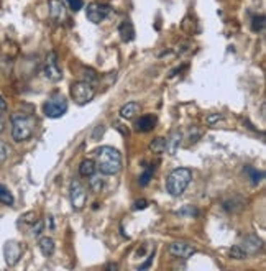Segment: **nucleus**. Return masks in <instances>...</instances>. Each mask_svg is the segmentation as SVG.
<instances>
[{
  "mask_svg": "<svg viewBox=\"0 0 266 271\" xmlns=\"http://www.w3.org/2000/svg\"><path fill=\"white\" fill-rule=\"evenodd\" d=\"M193 181V173L187 168H178L169 173L166 177V191H168L173 197L182 196V192L187 189V186Z\"/></svg>",
  "mask_w": 266,
  "mask_h": 271,
  "instance_id": "7ed1b4c3",
  "label": "nucleus"
},
{
  "mask_svg": "<svg viewBox=\"0 0 266 271\" xmlns=\"http://www.w3.org/2000/svg\"><path fill=\"white\" fill-rule=\"evenodd\" d=\"M149 150L153 151V153L160 155L164 151V138H155L151 143H149Z\"/></svg>",
  "mask_w": 266,
  "mask_h": 271,
  "instance_id": "5701e85b",
  "label": "nucleus"
},
{
  "mask_svg": "<svg viewBox=\"0 0 266 271\" xmlns=\"http://www.w3.org/2000/svg\"><path fill=\"white\" fill-rule=\"evenodd\" d=\"M43 74L48 81L51 82H58L63 79V71L60 67V63H58V55L56 53H48L46 59H45V66H43Z\"/></svg>",
  "mask_w": 266,
  "mask_h": 271,
  "instance_id": "6e6552de",
  "label": "nucleus"
},
{
  "mask_svg": "<svg viewBox=\"0 0 266 271\" xmlns=\"http://www.w3.org/2000/svg\"><path fill=\"white\" fill-rule=\"evenodd\" d=\"M68 110V100L61 94H54L43 104V114L48 118H60Z\"/></svg>",
  "mask_w": 266,
  "mask_h": 271,
  "instance_id": "39448f33",
  "label": "nucleus"
},
{
  "mask_svg": "<svg viewBox=\"0 0 266 271\" xmlns=\"http://www.w3.org/2000/svg\"><path fill=\"white\" fill-rule=\"evenodd\" d=\"M178 215H197V210L193 206H186L184 209L178 210Z\"/></svg>",
  "mask_w": 266,
  "mask_h": 271,
  "instance_id": "cd10ccee",
  "label": "nucleus"
},
{
  "mask_svg": "<svg viewBox=\"0 0 266 271\" xmlns=\"http://www.w3.org/2000/svg\"><path fill=\"white\" fill-rule=\"evenodd\" d=\"M68 2L71 4V8H72L74 12L81 10V8H82V5H84V4H82V0H68Z\"/></svg>",
  "mask_w": 266,
  "mask_h": 271,
  "instance_id": "7c9ffc66",
  "label": "nucleus"
},
{
  "mask_svg": "<svg viewBox=\"0 0 266 271\" xmlns=\"http://www.w3.org/2000/svg\"><path fill=\"white\" fill-rule=\"evenodd\" d=\"M43 228H45V224L41 222V220H35V222H33V227H31V233L36 237L43 232Z\"/></svg>",
  "mask_w": 266,
  "mask_h": 271,
  "instance_id": "bb28decb",
  "label": "nucleus"
},
{
  "mask_svg": "<svg viewBox=\"0 0 266 271\" xmlns=\"http://www.w3.org/2000/svg\"><path fill=\"white\" fill-rule=\"evenodd\" d=\"M0 202H2L4 206H13V196L12 192L8 191L7 186L0 184Z\"/></svg>",
  "mask_w": 266,
  "mask_h": 271,
  "instance_id": "412c9836",
  "label": "nucleus"
},
{
  "mask_svg": "<svg viewBox=\"0 0 266 271\" xmlns=\"http://www.w3.org/2000/svg\"><path fill=\"white\" fill-rule=\"evenodd\" d=\"M217 120H222V115H220V114H214V115H209V117H207V125L214 127V123L217 122Z\"/></svg>",
  "mask_w": 266,
  "mask_h": 271,
  "instance_id": "c756f323",
  "label": "nucleus"
},
{
  "mask_svg": "<svg viewBox=\"0 0 266 271\" xmlns=\"http://www.w3.org/2000/svg\"><path fill=\"white\" fill-rule=\"evenodd\" d=\"M38 247H40V251L43 253L45 257H51L54 253V240L49 239V237H43V239L40 240Z\"/></svg>",
  "mask_w": 266,
  "mask_h": 271,
  "instance_id": "f3484780",
  "label": "nucleus"
},
{
  "mask_svg": "<svg viewBox=\"0 0 266 271\" xmlns=\"http://www.w3.org/2000/svg\"><path fill=\"white\" fill-rule=\"evenodd\" d=\"M155 125H156L155 115H141L135 122V130L141 132V133H146V132H151L155 129Z\"/></svg>",
  "mask_w": 266,
  "mask_h": 271,
  "instance_id": "4468645a",
  "label": "nucleus"
},
{
  "mask_svg": "<svg viewBox=\"0 0 266 271\" xmlns=\"http://www.w3.org/2000/svg\"><path fill=\"white\" fill-rule=\"evenodd\" d=\"M140 112V104H137V102H128V104H125L122 109H120V117L122 118H125V120H130V118H133L137 114Z\"/></svg>",
  "mask_w": 266,
  "mask_h": 271,
  "instance_id": "dca6fc26",
  "label": "nucleus"
},
{
  "mask_svg": "<svg viewBox=\"0 0 266 271\" xmlns=\"http://www.w3.org/2000/svg\"><path fill=\"white\" fill-rule=\"evenodd\" d=\"M252 30H253V31H263V30H264V16H263V15H256V16H253Z\"/></svg>",
  "mask_w": 266,
  "mask_h": 271,
  "instance_id": "b1692460",
  "label": "nucleus"
},
{
  "mask_svg": "<svg viewBox=\"0 0 266 271\" xmlns=\"http://www.w3.org/2000/svg\"><path fill=\"white\" fill-rule=\"evenodd\" d=\"M240 247H242V250L246 253V257L256 255V253L261 250V240L255 235H248L243 239V243L240 245Z\"/></svg>",
  "mask_w": 266,
  "mask_h": 271,
  "instance_id": "ddd939ff",
  "label": "nucleus"
},
{
  "mask_svg": "<svg viewBox=\"0 0 266 271\" xmlns=\"http://www.w3.org/2000/svg\"><path fill=\"white\" fill-rule=\"evenodd\" d=\"M117 268H119L117 263H109V265H107V269H117Z\"/></svg>",
  "mask_w": 266,
  "mask_h": 271,
  "instance_id": "e433bc0d",
  "label": "nucleus"
},
{
  "mask_svg": "<svg viewBox=\"0 0 266 271\" xmlns=\"http://www.w3.org/2000/svg\"><path fill=\"white\" fill-rule=\"evenodd\" d=\"M7 110V102H5V99L0 96V112H5Z\"/></svg>",
  "mask_w": 266,
  "mask_h": 271,
  "instance_id": "72a5a7b5",
  "label": "nucleus"
},
{
  "mask_svg": "<svg viewBox=\"0 0 266 271\" xmlns=\"http://www.w3.org/2000/svg\"><path fill=\"white\" fill-rule=\"evenodd\" d=\"M8 155H10V148H8V145L5 141L0 140V165L7 161Z\"/></svg>",
  "mask_w": 266,
  "mask_h": 271,
  "instance_id": "a878e982",
  "label": "nucleus"
},
{
  "mask_svg": "<svg viewBox=\"0 0 266 271\" xmlns=\"http://www.w3.org/2000/svg\"><path fill=\"white\" fill-rule=\"evenodd\" d=\"M69 201L74 210H82L87 202V191L79 179H72L69 186Z\"/></svg>",
  "mask_w": 266,
  "mask_h": 271,
  "instance_id": "423d86ee",
  "label": "nucleus"
},
{
  "mask_svg": "<svg viewBox=\"0 0 266 271\" xmlns=\"http://www.w3.org/2000/svg\"><path fill=\"white\" fill-rule=\"evenodd\" d=\"M153 173H155V166H153V165H149V166L145 169V173L138 177L140 186H146V184L149 183V179H151V177H153Z\"/></svg>",
  "mask_w": 266,
  "mask_h": 271,
  "instance_id": "4be33fe9",
  "label": "nucleus"
},
{
  "mask_svg": "<svg viewBox=\"0 0 266 271\" xmlns=\"http://www.w3.org/2000/svg\"><path fill=\"white\" fill-rule=\"evenodd\" d=\"M153 257H155V248H153L151 253H149V257H148V260H146V263H145V265H140L138 269H146V268H149V265H151V261H153Z\"/></svg>",
  "mask_w": 266,
  "mask_h": 271,
  "instance_id": "473e14b6",
  "label": "nucleus"
},
{
  "mask_svg": "<svg viewBox=\"0 0 266 271\" xmlns=\"http://www.w3.org/2000/svg\"><path fill=\"white\" fill-rule=\"evenodd\" d=\"M168 251L178 260H187L196 253V248L187 242H174V243L169 245Z\"/></svg>",
  "mask_w": 266,
  "mask_h": 271,
  "instance_id": "9d476101",
  "label": "nucleus"
},
{
  "mask_svg": "<svg viewBox=\"0 0 266 271\" xmlns=\"http://www.w3.org/2000/svg\"><path fill=\"white\" fill-rule=\"evenodd\" d=\"M48 220H46V224L49 225V228H51V230H53V228H54V219L51 217V215H49V217H46Z\"/></svg>",
  "mask_w": 266,
  "mask_h": 271,
  "instance_id": "f704fd0d",
  "label": "nucleus"
},
{
  "mask_svg": "<svg viewBox=\"0 0 266 271\" xmlns=\"http://www.w3.org/2000/svg\"><path fill=\"white\" fill-rule=\"evenodd\" d=\"M96 96V89L90 82L87 81H78L72 82L71 86V97L78 105H86Z\"/></svg>",
  "mask_w": 266,
  "mask_h": 271,
  "instance_id": "20e7f679",
  "label": "nucleus"
},
{
  "mask_svg": "<svg viewBox=\"0 0 266 271\" xmlns=\"http://www.w3.org/2000/svg\"><path fill=\"white\" fill-rule=\"evenodd\" d=\"M245 173L250 176V179H252V184H260L263 181V177H264V173L263 171H258V169H255L252 166H245Z\"/></svg>",
  "mask_w": 266,
  "mask_h": 271,
  "instance_id": "6ab92c4d",
  "label": "nucleus"
},
{
  "mask_svg": "<svg viewBox=\"0 0 266 271\" xmlns=\"http://www.w3.org/2000/svg\"><path fill=\"white\" fill-rule=\"evenodd\" d=\"M96 169H97V166H96V163L92 161V159H84L79 166V173H81V176L89 177V176H92L96 173Z\"/></svg>",
  "mask_w": 266,
  "mask_h": 271,
  "instance_id": "a211bd4d",
  "label": "nucleus"
},
{
  "mask_svg": "<svg viewBox=\"0 0 266 271\" xmlns=\"http://www.w3.org/2000/svg\"><path fill=\"white\" fill-rule=\"evenodd\" d=\"M96 166L105 176L117 174L122 169V155L112 147H101L96 151Z\"/></svg>",
  "mask_w": 266,
  "mask_h": 271,
  "instance_id": "f257e3e1",
  "label": "nucleus"
},
{
  "mask_svg": "<svg viewBox=\"0 0 266 271\" xmlns=\"http://www.w3.org/2000/svg\"><path fill=\"white\" fill-rule=\"evenodd\" d=\"M113 8L110 5H105V4H89L87 8H86V15H87V20L92 22L96 25L102 23L105 19H109V16L112 15Z\"/></svg>",
  "mask_w": 266,
  "mask_h": 271,
  "instance_id": "0eeeda50",
  "label": "nucleus"
},
{
  "mask_svg": "<svg viewBox=\"0 0 266 271\" xmlns=\"http://www.w3.org/2000/svg\"><path fill=\"white\" fill-rule=\"evenodd\" d=\"M49 8V16L54 23H63L66 20V13H68V8L63 0H49L48 2Z\"/></svg>",
  "mask_w": 266,
  "mask_h": 271,
  "instance_id": "9b49d317",
  "label": "nucleus"
},
{
  "mask_svg": "<svg viewBox=\"0 0 266 271\" xmlns=\"http://www.w3.org/2000/svg\"><path fill=\"white\" fill-rule=\"evenodd\" d=\"M119 33H120L122 41H125V43L133 41V38H135V28H133V23L130 20H123L119 27Z\"/></svg>",
  "mask_w": 266,
  "mask_h": 271,
  "instance_id": "2eb2a0df",
  "label": "nucleus"
},
{
  "mask_svg": "<svg viewBox=\"0 0 266 271\" xmlns=\"http://www.w3.org/2000/svg\"><path fill=\"white\" fill-rule=\"evenodd\" d=\"M181 140H182V133L179 130L171 132L168 140H164V151H168V155L174 156L178 153L179 147H181Z\"/></svg>",
  "mask_w": 266,
  "mask_h": 271,
  "instance_id": "f8f14e48",
  "label": "nucleus"
},
{
  "mask_svg": "<svg viewBox=\"0 0 266 271\" xmlns=\"http://www.w3.org/2000/svg\"><path fill=\"white\" fill-rule=\"evenodd\" d=\"M148 207V201L141 199V201H137L135 204H133V210H140V209H146Z\"/></svg>",
  "mask_w": 266,
  "mask_h": 271,
  "instance_id": "2f4dec72",
  "label": "nucleus"
},
{
  "mask_svg": "<svg viewBox=\"0 0 266 271\" xmlns=\"http://www.w3.org/2000/svg\"><path fill=\"white\" fill-rule=\"evenodd\" d=\"M84 78H86V81L87 82H96L97 81V74H96V71L94 69H84Z\"/></svg>",
  "mask_w": 266,
  "mask_h": 271,
  "instance_id": "c85d7f7f",
  "label": "nucleus"
},
{
  "mask_svg": "<svg viewBox=\"0 0 266 271\" xmlns=\"http://www.w3.org/2000/svg\"><path fill=\"white\" fill-rule=\"evenodd\" d=\"M90 179H89V188H90V191H92L94 194H99L102 191V188H104V179L101 176H96V173L92 174V176H89Z\"/></svg>",
  "mask_w": 266,
  "mask_h": 271,
  "instance_id": "aec40b11",
  "label": "nucleus"
},
{
  "mask_svg": "<svg viewBox=\"0 0 266 271\" xmlns=\"http://www.w3.org/2000/svg\"><path fill=\"white\" fill-rule=\"evenodd\" d=\"M4 127H5V123H4V112H0V132H4Z\"/></svg>",
  "mask_w": 266,
  "mask_h": 271,
  "instance_id": "c9c22d12",
  "label": "nucleus"
},
{
  "mask_svg": "<svg viewBox=\"0 0 266 271\" xmlns=\"http://www.w3.org/2000/svg\"><path fill=\"white\" fill-rule=\"evenodd\" d=\"M22 253H23V248L18 242L15 240H8L4 247V257H5V261L8 266H15L18 263V260L22 258Z\"/></svg>",
  "mask_w": 266,
  "mask_h": 271,
  "instance_id": "1a4fd4ad",
  "label": "nucleus"
},
{
  "mask_svg": "<svg viewBox=\"0 0 266 271\" xmlns=\"http://www.w3.org/2000/svg\"><path fill=\"white\" fill-rule=\"evenodd\" d=\"M230 257L235 258V260H245L246 258V253L242 250V247H240V245H235V247H232V250H230Z\"/></svg>",
  "mask_w": 266,
  "mask_h": 271,
  "instance_id": "393cba45",
  "label": "nucleus"
},
{
  "mask_svg": "<svg viewBox=\"0 0 266 271\" xmlns=\"http://www.w3.org/2000/svg\"><path fill=\"white\" fill-rule=\"evenodd\" d=\"M10 123H12V138L18 143L30 140L33 137V133H35L36 120L35 117H31L28 114H23V112L12 114Z\"/></svg>",
  "mask_w": 266,
  "mask_h": 271,
  "instance_id": "f03ea898",
  "label": "nucleus"
}]
</instances>
